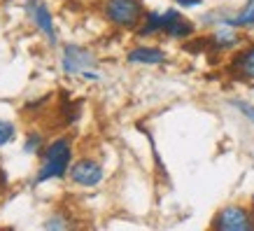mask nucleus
<instances>
[{"mask_svg":"<svg viewBox=\"0 0 254 231\" xmlns=\"http://www.w3.org/2000/svg\"><path fill=\"white\" fill-rule=\"evenodd\" d=\"M163 28H166V14L159 12V9H145L138 28L133 33L140 40H149V38H156V35H163Z\"/></svg>","mask_w":254,"mask_h":231,"instance_id":"9b49d317","label":"nucleus"},{"mask_svg":"<svg viewBox=\"0 0 254 231\" xmlns=\"http://www.w3.org/2000/svg\"><path fill=\"white\" fill-rule=\"evenodd\" d=\"M208 54H229V52H236L240 49V45L245 42V35L238 28H231V26H217L208 33Z\"/></svg>","mask_w":254,"mask_h":231,"instance_id":"0eeeda50","label":"nucleus"},{"mask_svg":"<svg viewBox=\"0 0 254 231\" xmlns=\"http://www.w3.org/2000/svg\"><path fill=\"white\" fill-rule=\"evenodd\" d=\"M229 105L238 110L240 115L245 117L247 122L254 126V105L250 103V100H245V98H231V100H229Z\"/></svg>","mask_w":254,"mask_h":231,"instance_id":"dca6fc26","label":"nucleus"},{"mask_svg":"<svg viewBox=\"0 0 254 231\" xmlns=\"http://www.w3.org/2000/svg\"><path fill=\"white\" fill-rule=\"evenodd\" d=\"M175 2V7H180V9H196V7H200L205 0H173Z\"/></svg>","mask_w":254,"mask_h":231,"instance_id":"a211bd4d","label":"nucleus"},{"mask_svg":"<svg viewBox=\"0 0 254 231\" xmlns=\"http://www.w3.org/2000/svg\"><path fill=\"white\" fill-rule=\"evenodd\" d=\"M68 177L72 185L77 187H84V189H93V187H98L103 180H105V170L100 166L96 159H77V161H72L68 170Z\"/></svg>","mask_w":254,"mask_h":231,"instance_id":"423d86ee","label":"nucleus"},{"mask_svg":"<svg viewBox=\"0 0 254 231\" xmlns=\"http://www.w3.org/2000/svg\"><path fill=\"white\" fill-rule=\"evenodd\" d=\"M100 14L115 28L135 31L145 14V5H142V0H103Z\"/></svg>","mask_w":254,"mask_h":231,"instance_id":"f03ea898","label":"nucleus"},{"mask_svg":"<svg viewBox=\"0 0 254 231\" xmlns=\"http://www.w3.org/2000/svg\"><path fill=\"white\" fill-rule=\"evenodd\" d=\"M168 61V52L159 45H135L126 52L128 66H163Z\"/></svg>","mask_w":254,"mask_h":231,"instance_id":"1a4fd4ad","label":"nucleus"},{"mask_svg":"<svg viewBox=\"0 0 254 231\" xmlns=\"http://www.w3.org/2000/svg\"><path fill=\"white\" fill-rule=\"evenodd\" d=\"M208 35H193V38L185 40V45H182V52L185 54H191V56H198V54H208Z\"/></svg>","mask_w":254,"mask_h":231,"instance_id":"ddd939ff","label":"nucleus"},{"mask_svg":"<svg viewBox=\"0 0 254 231\" xmlns=\"http://www.w3.org/2000/svg\"><path fill=\"white\" fill-rule=\"evenodd\" d=\"M68 227H72V222L65 220L63 213H54V215L45 222V229H49V231H61V229H68Z\"/></svg>","mask_w":254,"mask_h":231,"instance_id":"f3484780","label":"nucleus"},{"mask_svg":"<svg viewBox=\"0 0 254 231\" xmlns=\"http://www.w3.org/2000/svg\"><path fill=\"white\" fill-rule=\"evenodd\" d=\"M215 231H254V213L243 203H226L210 220Z\"/></svg>","mask_w":254,"mask_h":231,"instance_id":"7ed1b4c3","label":"nucleus"},{"mask_svg":"<svg viewBox=\"0 0 254 231\" xmlns=\"http://www.w3.org/2000/svg\"><path fill=\"white\" fill-rule=\"evenodd\" d=\"M98 68V59L91 49H86L82 45H75V42H68L63 45L61 52V70L70 77H82V73L86 70Z\"/></svg>","mask_w":254,"mask_h":231,"instance_id":"20e7f679","label":"nucleus"},{"mask_svg":"<svg viewBox=\"0 0 254 231\" xmlns=\"http://www.w3.org/2000/svg\"><path fill=\"white\" fill-rule=\"evenodd\" d=\"M219 26H231V28H238V31H252L254 28V0H245L236 9L224 7L222 23Z\"/></svg>","mask_w":254,"mask_h":231,"instance_id":"9d476101","label":"nucleus"},{"mask_svg":"<svg viewBox=\"0 0 254 231\" xmlns=\"http://www.w3.org/2000/svg\"><path fill=\"white\" fill-rule=\"evenodd\" d=\"M45 150V136L40 131H31L23 138V152L26 154H40Z\"/></svg>","mask_w":254,"mask_h":231,"instance_id":"4468645a","label":"nucleus"},{"mask_svg":"<svg viewBox=\"0 0 254 231\" xmlns=\"http://www.w3.org/2000/svg\"><path fill=\"white\" fill-rule=\"evenodd\" d=\"M226 73L236 82H254V42L236 49V54L229 59Z\"/></svg>","mask_w":254,"mask_h":231,"instance_id":"6e6552de","label":"nucleus"},{"mask_svg":"<svg viewBox=\"0 0 254 231\" xmlns=\"http://www.w3.org/2000/svg\"><path fill=\"white\" fill-rule=\"evenodd\" d=\"M198 31V23L191 21V19H187L185 14L175 16L173 21L166 23V28H163V38L168 40H177V42H185V40L193 38Z\"/></svg>","mask_w":254,"mask_h":231,"instance_id":"f8f14e48","label":"nucleus"},{"mask_svg":"<svg viewBox=\"0 0 254 231\" xmlns=\"http://www.w3.org/2000/svg\"><path fill=\"white\" fill-rule=\"evenodd\" d=\"M16 138V126L9 119H0V147H7Z\"/></svg>","mask_w":254,"mask_h":231,"instance_id":"2eb2a0df","label":"nucleus"},{"mask_svg":"<svg viewBox=\"0 0 254 231\" xmlns=\"http://www.w3.org/2000/svg\"><path fill=\"white\" fill-rule=\"evenodd\" d=\"M40 159H42V163H40L38 173H35L33 185H45V182H52V180L68 177V170L75 161L70 136H59L52 143H47L45 150L40 152Z\"/></svg>","mask_w":254,"mask_h":231,"instance_id":"f257e3e1","label":"nucleus"},{"mask_svg":"<svg viewBox=\"0 0 254 231\" xmlns=\"http://www.w3.org/2000/svg\"><path fill=\"white\" fill-rule=\"evenodd\" d=\"M23 9H26L28 19L33 21L35 31H38L42 38H47L49 47H56V45H59L54 19H52V12H49V7H47L45 0H23Z\"/></svg>","mask_w":254,"mask_h":231,"instance_id":"39448f33","label":"nucleus"}]
</instances>
